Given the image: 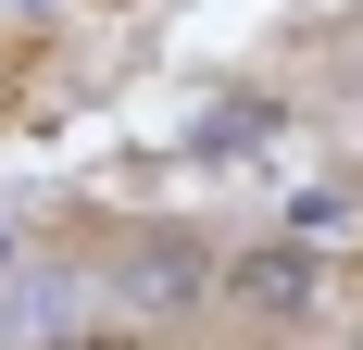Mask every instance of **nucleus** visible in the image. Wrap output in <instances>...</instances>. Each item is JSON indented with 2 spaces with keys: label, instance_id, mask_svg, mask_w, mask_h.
<instances>
[{
  "label": "nucleus",
  "instance_id": "f257e3e1",
  "mask_svg": "<svg viewBox=\"0 0 363 350\" xmlns=\"http://www.w3.org/2000/svg\"><path fill=\"white\" fill-rule=\"evenodd\" d=\"M238 288H251L263 313H301V300H313V263H301V250H263V263H251Z\"/></svg>",
  "mask_w": 363,
  "mask_h": 350
},
{
  "label": "nucleus",
  "instance_id": "f03ea898",
  "mask_svg": "<svg viewBox=\"0 0 363 350\" xmlns=\"http://www.w3.org/2000/svg\"><path fill=\"white\" fill-rule=\"evenodd\" d=\"M125 276H138V288H201V250H176V238H150L138 263H125Z\"/></svg>",
  "mask_w": 363,
  "mask_h": 350
}]
</instances>
